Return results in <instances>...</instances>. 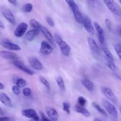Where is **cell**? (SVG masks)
<instances>
[{
  "mask_svg": "<svg viewBox=\"0 0 121 121\" xmlns=\"http://www.w3.org/2000/svg\"><path fill=\"white\" fill-rule=\"evenodd\" d=\"M0 27H1V28H5L4 25L3 23H2V21H1V20H0Z\"/></svg>",
  "mask_w": 121,
  "mask_h": 121,
  "instance_id": "obj_42",
  "label": "cell"
},
{
  "mask_svg": "<svg viewBox=\"0 0 121 121\" xmlns=\"http://www.w3.org/2000/svg\"><path fill=\"white\" fill-rule=\"evenodd\" d=\"M87 43L89 46L90 49L92 52L96 55L99 54V48L97 45L95 40L92 37H87Z\"/></svg>",
  "mask_w": 121,
  "mask_h": 121,
  "instance_id": "obj_16",
  "label": "cell"
},
{
  "mask_svg": "<svg viewBox=\"0 0 121 121\" xmlns=\"http://www.w3.org/2000/svg\"><path fill=\"white\" fill-rule=\"evenodd\" d=\"M105 63H106V65H107L108 67L112 71H115L117 70V67H116V65L115 64L114 60L113 59H110L108 58H105Z\"/></svg>",
  "mask_w": 121,
  "mask_h": 121,
  "instance_id": "obj_24",
  "label": "cell"
},
{
  "mask_svg": "<svg viewBox=\"0 0 121 121\" xmlns=\"http://www.w3.org/2000/svg\"><path fill=\"white\" fill-rule=\"evenodd\" d=\"M4 88V84L2 83H1L0 82V90H2Z\"/></svg>",
  "mask_w": 121,
  "mask_h": 121,
  "instance_id": "obj_43",
  "label": "cell"
},
{
  "mask_svg": "<svg viewBox=\"0 0 121 121\" xmlns=\"http://www.w3.org/2000/svg\"><path fill=\"white\" fill-rule=\"evenodd\" d=\"M8 2L9 3L12 4H14V5H16L17 4V0H8Z\"/></svg>",
  "mask_w": 121,
  "mask_h": 121,
  "instance_id": "obj_41",
  "label": "cell"
},
{
  "mask_svg": "<svg viewBox=\"0 0 121 121\" xmlns=\"http://www.w3.org/2000/svg\"><path fill=\"white\" fill-rule=\"evenodd\" d=\"M0 115H4V112L1 107H0Z\"/></svg>",
  "mask_w": 121,
  "mask_h": 121,
  "instance_id": "obj_46",
  "label": "cell"
},
{
  "mask_svg": "<svg viewBox=\"0 0 121 121\" xmlns=\"http://www.w3.org/2000/svg\"><path fill=\"white\" fill-rule=\"evenodd\" d=\"M83 20L82 24L83 25L85 29L89 34H92V35L94 34L95 29L92 24V21H91V19L87 15H86V14H83Z\"/></svg>",
  "mask_w": 121,
  "mask_h": 121,
  "instance_id": "obj_5",
  "label": "cell"
},
{
  "mask_svg": "<svg viewBox=\"0 0 121 121\" xmlns=\"http://www.w3.org/2000/svg\"><path fill=\"white\" fill-rule=\"evenodd\" d=\"M53 51V48L50 44L48 42L46 41H43L41 43V46H40V52L42 54L48 55L51 54Z\"/></svg>",
  "mask_w": 121,
  "mask_h": 121,
  "instance_id": "obj_10",
  "label": "cell"
},
{
  "mask_svg": "<svg viewBox=\"0 0 121 121\" xmlns=\"http://www.w3.org/2000/svg\"><path fill=\"white\" fill-rule=\"evenodd\" d=\"M75 110L76 112L82 114V115H83L86 117H89L91 116V113L87 109H85L83 106H81L79 105L78 104H77L75 106Z\"/></svg>",
  "mask_w": 121,
  "mask_h": 121,
  "instance_id": "obj_20",
  "label": "cell"
},
{
  "mask_svg": "<svg viewBox=\"0 0 121 121\" xmlns=\"http://www.w3.org/2000/svg\"><path fill=\"white\" fill-rule=\"evenodd\" d=\"M40 81L46 87V88L48 90H50V85L49 83H48V81L43 77H40Z\"/></svg>",
  "mask_w": 121,
  "mask_h": 121,
  "instance_id": "obj_30",
  "label": "cell"
},
{
  "mask_svg": "<svg viewBox=\"0 0 121 121\" xmlns=\"http://www.w3.org/2000/svg\"><path fill=\"white\" fill-rule=\"evenodd\" d=\"M30 121H43L41 120V119L39 118V119H31Z\"/></svg>",
  "mask_w": 121,
  "mask_h": 121,
  "instance_id": "obj_44",
  "label": "cell"
},
{
  "mask_svg": "<svg viewBox=\"0 0 121 121\" xmlns=\"http://www.w3.org/2000/svg\"><path fill=\"white\" fill-rule=\"evenodd\" d=\"M21 114L25 117L31 119H37L40 118L36 111L33 109H24L21 111Z\"/></svg>",
  "mask_w": 121,
  "mask_h": 121,
  "instance_id": "obj_13",
  "label": "cell"
},
{
  "mask_svg": "<svg viewBox=\"0 0 121 121\" xmlns=\"http://www.w3.org/2000/svg\"><path fill=\"white\" fill-rule=\"evenodd\" d=\"M12 63H13L16 67H17L18 68L20 69V70H21V71H23V72H24L25 73L29 75H33V74H34L33 71H32L31 70H30L28 68H27L22 62L20 61V60H18V59H15V60H13Z\"/></svg>",
  "mask_w": 121,
  "mask_h": 121,
  "instance_id": "obj_7",
  "label": "cell"
},
{
  "mask_svg": "<svg viewBox=\"0 0 121 121\" xmlns=\"http://www.w3.org/2000/svg\"><path fill=\"white\" fill-rule=\"evenodd\" d=\"M1 13L4 17L12 24H15V19L14 14L11 12V11L9 8H7L5 7H2L1 8Z\"/></svg>",
  "mask_w": 121,
  "mask_h": 121,
  "instance_id": "obj_4",
  "label": "cell"
},
{
  "mask_svg": "<svg viewBox=\"0 0 121 121\" xmlns=\"http://www.w3.org/2000/svg\"><path fill=\"white\" fill-rule=\"evenodd\" d=\"M15 84H16L17 86L20 87H24L27 84V82L24 79L21 78H18L16 79L15 81Z\"/></svg>",
  "mask_w": 121,
  "mask_h": 121,
  "instance_id": "obj_28",
  "label": "cell"
},
{
  "mask_svg": "<svg viewBox=\"0 0 121 121\" xmlns=\"http://www.w3.org/2000/svg\"><path fill=\"white\" fill-rule=\"evenodd\" d=\"M40 32L42 33L43 35L46 37V39L48 40L49 43L52 44V45H54V37L53 36L52 33L49 32V30H48L46 27H44V26H42L41 28V30H40Z\"/></svg>",
  "mask_w": 121,
  "mask_h": 121,
  "instance_id": "obj_17",
  "label": "cell"
},
{
  "mask_svg": "<svg viewBox=\"0 0 121 121\" xmlns=\"http://www.w3.org/2000/svg\"><path fill=\"white\" fill-rule=\"evenodd\" d=\"M65 1H66V3L69 5V6L70 7L72 10L75 8L76 7H78V5L74 2V0H65Z\"/></svg>",
  "mask_w": 121,
  "mask_h": 121,
  "instance_id": "obj_32",
  "label": "cell"
},
{
  "mask_svg": "<svg viewBox=\"0 0 121 121\" xmlns=\"http://www.w3.org/2000/svg\"><path fill=\"white\" fill-rule=\"evenodd\" d=\"M46 22L47 23V24H48V26H50V27H54V22L53 21V19L50 17H46Z\"/></svg>",
  "mask_w": 121,
  "mask_h": 121,
  "instance_id": "obj_36",
  "label": "cell"
},
{
  "mask_svg": "<svg viewBox=\"0 0 121 121\" xmlns=\"http://www.w3.org/2000/svg\"><path fill=\"white\" fill-rule=\"evenodd\" d=\"M30 65L33 69L37 71H41L43 69V65L42 63L35 57H30L28 59Z\"/></svg>",
  "mask_w": 121,
  "mask_h": 121,
  "instance_id": "obj_11",
  "label": "cell"
},
{
  "mask_svg": "<svg viewBox=\"0 0 121 121\" xmlns=\"http://www.w3.org/2000/svg\"><path fill=\"white\" fill-rule=\"evenodd\" d=\"M38 33H39V32L37 31L36 30H30L28 32H27V33L26 34V36H25L26 39L27 40H28V41L31 42L32 40H34V39L35 37V36L38 34Z\"/></svg>",
  "mask_w": 121,
  "mask_h": 121,
  "instance_id": "obj_21",
  "label": "cell"
},
{
  "mask_svg": "<svg viewBox=\"0 0 121 121\" xmlns=\"http://www.w3.org/2000/svg\"><path fill=\"white\" fill-rule=\"evenodd\" d=\"M72 12L73 13V15H74V19L76 20V21L78 23H79V24H82L83 23V14H82L81 11L79 9V7H76L75 8H74L73 9H72Z\"/></svg>",
  "mask_w": 121,
  "mask_h": 121,
  "instance_id": "obj_19",
  "label": "cell"
},
{
  "mask_svg": "<svg viewBox=\"0 0 121 121\" xmlns=\"http://www.w3.org/2000/svg\"><path fill=\"white\" fill-rule=\"evenodd\" d=\"M29 23L30 24V26L34 28V29L36 30L39 32H40V30H41V27L43 26L37 20H35V19H31L29 21Z\"/></svg>",
  "mask_w": 121,
  "mask_h": 121,
  "instance_id": "obj_23",
  "label": "cell"
},
{
  "mask_svg": "<svg viewBox=\"0 0 121 121\" xmlns=\"http://www.w3.org/2000/svg\"><path fill=\"white\" fill-rule=\"evenodd\" d=\"M27 28H28V26L26 23H21L19 24L14 31V35L17 37H21L27 32Z\"/></svg>",
  "mask_w": 121,
  "mask_h": 121,
  "instance_id": "obj_8",
  "label": "cell"
},
{
  "mask_svg": "<svg viewBox=\"0 0 121 121\" xmlns=\"http://www.w3.org/2000/svg\"><path fill=\"white\" fill-rule=\"evenodd\" d=\"M114 49L115 50L116 52L118 54V56H119V59H121V44L120 42L116 44L114 46Z\"/></svg>",
  "mask_w": 121,
  "mask_h": 121,
  "instance_id": "obj_31",
  "label": "cell"
},
{
  "mask_svg": "<svg viewBox=\"0 0 121 121\" xmlns=\"http://www.w3.org/2000/svg\"><path fill=\"white\" fill-rule=\"evenodd\" d=\"M0 102L6 106L9 107H13V103L10 98L4 93H0Z\"/></svg>",
  "mask_w": 121,
  "mask_h": 121,
  "instance_id": "obj_18",
  "label": "cell"
},
{
  "mask_svg": "<svg viewBox=\"0 0 121 121\" xmlns=\"http://www.w3.org/2000/svg\"><path fill=\"white\" fill-rule=\"evenodd\" d=\"M12 91L14 93V94H15L16 95H18L20 93V88L18 86H17V85H14L12 87Z\"/></svg>",
  "mask_w": 121,
  "mask_h": 121,
  "instance_id": "obj_38",
  "label": "cell"
},
{
  "mask_svg": "<svg viewBox=\"0 0 121 121\" xmlns=\"http://www.w3.org/2000/svg\"><path fill=\"white\" fill-rule=\"evenodd\" d=\"M104 2L105 5L112 13L120 16L121 14V7L114 0H104Z\"/></svg>",
  "mask_w": 121,
  "mask_h": 121,
  "instance_id": "obj_2",
  "label": "cell"
},
{
  "mask_svg": "<svg viewBox=\"0 0 121 121\" xmlns=\"http://www.w3.org/2000/svg\"><path fill=\"white\" fill-rule=\"evenodd\" d=\"M81 83L88 91H92L94 90V84L89 79H82L81 80Z\"/></svg>",
  "mask_w": 121,
  "mask_h": 121,
  "instance_id": "obj_22",
  "label": "cell"
},
{
  "mask_svg": "<svg viewBox=\"0 0 121 121\" xmlns=\"http://www.w3.org/2000/svg\"><path fill=\"white\" fill-rule=\"evenodd\" d=\"M86 102H87V101H86V100L85 99V98H84L83 97H82V96H80V97H79L78 98V104H79V105L81 106H85V104H86Z\"/></svg>",
  "mask_w": 121,
  "mask_h": 121,
  "instance_id": "obj_34",
  "label": "cell"
},
{
  "mask_svg": "<svg viewBox=\"0 0 121 121\" xmlns=\"http://www.w3.org/2000/svg\"><path fill=\"white\" fill-rule=\"evenodd\" d=\"M93 121H102L100 119H99L97 118V117H95V118H94V119H93Z\"/></svg>",
  "mask_w": 121,
  "mask_h": 121,
  "instance_id": "obj_45",
  "label": "cell"
},
{
  "mask_svg": "<svg viewBox=\"0 0 121 121\" xmlns=\"http://www.w3.org/2000/svg\"><path fill=\"white\" fill-rule=\"evenodd\" d=\"M89 1H90V2H93L95 1V0H88Z\"/></svg>",
  "mask_w": 121,
  "mask_h": 121,
  "instance_id": "obj_47",
  "label": "cell"
},
{
  "mask_svg": "<svg viewBox=\"0 0 121 121\" xmlns=\"http://www.w3.org/2000/svg\"><path fill=\"white\" fill-rule=\"evenodd\" d=\"M101 91L102 92V93L104 94V96L108 99L112 101L113 103H117V97H116L115 95L114 94L113 92L112 91V90L110 88L107 87H102L101 88Z\"/></svg>",
  "mask_w": 121,
  "mask_h": 121,
  "instance_id": "obj_6",
  "label": "cell"
},
{
  "mask_svg": "<svg viewBox=\"0 0 121 121\" xmlns=\"http://www.w3.org/2000/svg\"><path fill=\"white\" fill-rule=\"evenodd\" d=\"M105 25H106V27H107V28L108 29V30L109 31V32H111V30H112V24H111V21L109 20V19H106V20H105Z\"/></svg>",
  "mask_w": 121,
  "mask_h": 121,
  "instance_id": "obj_37",
  "label": "cell"
},
{
  "mask_svg": "<svg viewBox=\"0 0 121 121\" xmlns=\"http://www.w3.org/2000/svg\"><path fill=\"white\" fill-rule=\"evenodd\" d=\"M94 26L96 30L97 36H98L99 42L101 43H104L105 40V34L104 28L97 22L94 23Z\"/></svg>",
  "mask_w": 121,
  "mask_h": 121,
  "instance_id": "obj_12",
  "label": "cell"
},
{
  "mask_svg": "<svg viewBox=\"0 0 121 121\" xmlns=\"http://www.w3.org/2000/svg\"><path fill=\"white\" fill-rule=\"evenodd\" d=\"M54 40L59 45L63 55L66 56H69L71 51L70 47L66 42L63 40L61 36L58 34H55L54 36Z\"/></svg>",
  "mask_w": 121,
  "mask_h": 121,
  "instance_id": "obj_1",
  "label": "cell"
},
{
  "mask_svg": "<svg viewBox=\"0 0 121 121\" xmlns=\"http://www.w3.org/2000/svg\"><path fill=\"white\" fill-rule=\"evenodd\" d=\"M70 106L69 103H67V102H64V103H63V109L67 114H70Z\"/></svg>",
  "mask_w": 121,
  "mask_h": 121,
  "instance_id": "obj_33",
  "label": "cell"
},
{
  "mask_svg": "<svg viewBox=\"0 0 121 121\" xmlns=\"http://www.w3.org/2000/svg\"><path fill=\"white\" fill-rule=\"evenodd\" d=\"M33 4L31 3H27L25 5H24L23 7H22V11L25 13H30L33 10Z\"/></svg>",
  "mask_w": 121,
  "mask_h": 121,
  "instance_id": "obj_29",
  "label": "cell"
},
{
  "mask_svg": "<svg viewBox=\"0 0 121 121\" xmlns=\"http://www.w3.org/2000/svg\"><path fill=\"white\" fill-rule=\"evenodd\" d=\"M56 82L58 86L59 87L60 89H61L62 90H65V82H64L63 79L61 76H58L57 78H56Z\"/></svg>",
  "mask_w": 121,
  "mask_h": 121,
  "instance_id": "obj_25",
  "label": "cell"
},
{
  "mask_svg": "<svg viewBox=\"0 0 121 121\" xmlns=\"http://www.w3.org/2000/svg\"><path fill=\"white\" fill-rule=\"evenodd\" d=\"M0 44H1V45L2 47L7 49L11 50V51H18L21 50V47L18 45H16L15 43H12L11 42L9 41L8 39H5V40H2Z\"/></svg>",
  "mask_w": 121,
  "mask_h": 121,
  "instance_id": "obj_9",
  "label": "cell"
},
{
  "mask_svg": "<svg viewBox=\"0 0 121 121\" xmlns=\"http://www.w3.org/2000/svg\"><path fill=\"white\" fill-rule=\"evenodd\" d=\"M46 113L48 117L53 121H57L59 119V114L57 110L52 107L47 106L45 107Z\"/></svg>",
  "mask_w": 121,
  "mask_h": 121,
  "instance_id": "obj_14",
  "label": "cell"
},
{
  "mask_svg": "<svg viewBox=\"0 0 121 121\" xmlns=\"http://www.w3.org/2000/svg\"><path fill=\"white\" fill-rule=\"evenodd\" d=\"M40 115L41 116V119L43 121H51L48 117L46 116V115L42 112H40Z\"/></svg>",
  "mask_w": 121,
  "mask_h": 121,
  "instance_id": "obj_40",
  "label": "cell"
},
{
  "mask_svg": "<svg viewBox=\"0 0 121 121\" xmlns=\"http://www.w3.org/2000/svg\"><path fill=\"white\" fill-rule=\"evenodd\" d=\"M103 105L104 107L105 108L106 111L108 112V113L111 115V116L115 119H117L118 117V112H117V109L115 108V106L111 103L107 99H103L102 100Z\"/></svg>",
  "mask_w": 121,
  "mask_h": 121,
  "instance_id": "obj_3",
  "label": "cell"
},
{
  "mask_svg": "<svg viewBox=\"0 0 121 121\" xmlns=\"http://www.w3.org/2000/svg\"><path fill=\"white\" fill-rule=\"evenodd\" d=\"M102 51L103 52H104V55H105V58H108V59H113V60H114V59H113V55H112V53H111L110 50L109 49L108 47H104L102 49Z\"/></svg>",
  "mask_w": 121,
  "mask_h": 121,
  "instance_id": "obj_27",
  "label": "cell"
},
{
  "mask_svg": "<svg viewBox=\"0 0 121 121\" xmlns=\"http://www.w3.org/2000/svg\"><path fill=\"white\" fill-rule=\"evenodd\" d=\"M92 105H93V106L95 108L100 114H102V115H104V116H107V113H106V111H105L104 109H102L99 104L93 102V103H92Z\"/></svg>",
  "mask_w": 121,
  "mask_h": 121,
  "instance_id": "obj_26",
  "label": "cell"
},
{
  "mask_svg": "<svg viewBox=\"0 0 121 121\" xmlns=\"http://www.w3.org/2000/svg\"><path fill=\"white\" fill-rule=\"evenodd\" d=\"M22 93H23V94L25 96L28 97V96H31V89L28 87L24 88L23 89V90H22Z\"/></svg>",
  "mask_w": 121,
  "mask_h": 121,
  "instance_id": "obj_35",
  "label": "cell"
},
{
  "mask_svg": "<svg viewBox=\"0 0 121 121\" xmlns=\"http://www.w3.org/2000/svg\"><path fill=\"white\" fill-rule=\"evenodd\" d=\"M0 121H15V119L14 117L4 116V117H0Z\"/></svg>",
  "mask_w": 121,
  "mask_h": 121,
  "instance_id": "obj_39",
  "label": "cell"
},
{
  "mask_svg": "<svg viewBox=\"0 0 121 121\" xmlns=\"http://www.w3.org/2000/svg\"><path fill=\"white\" fill-rule=\"evenodd\" d=\"M0 57L5 59H8V60H13L18 59L17 55L14 52H9V51H0Z\"/></svg>",
  "mask_w": 121,
  "mask_h": 121,
  "instance_id": "obj_15",
  "label": "cell"
}]
</instances>
